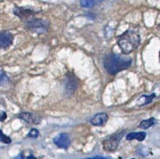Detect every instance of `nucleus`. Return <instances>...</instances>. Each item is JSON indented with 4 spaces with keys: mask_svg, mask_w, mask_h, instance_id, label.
Instances as JSON below:
<instances>
[{
    "mask_svg": "<svg viewBox=\"0 0 160 159\" xmlns=\"http://www.w3.org/2000/svg\"><path fill=\"white\" fill-rule=\"evenodd\" d=\"M104 0H80V5L83 8H92Z\"/></svg>",
    "mask_w": 160,
    "mask_h": 159,
    "instance_id": "nucleus-12",
    "label": "nucleus"
},
{
    "mask_svg": "<svg viewBox=\"0 0 160 159\" xmlns=\"http://www.w3.org/2000/svg\"><path fill=\"white\" fill-rule=\"evenodd\" d=\"M156 122V120L154 118V117H151V118L143 120V121L141 122L140 125H139V127L142 129H147L148 128H150V126L155 125Z\"/></svg>",
    "mask_w": 160,
    "mask_h": 159,
    "instance_id": "nucleus-13",
    "label": "nucleus"
},
{
    "mask_svg": "<svg viewBox=\"0 0 160 159\" xmlns=\"http://www.w3.org/2000/svg\"><path fill=\"white\" fill-rule=\"evenodd\" d=\"M20 118L30 125H37L40 122V117L37 114L31 113H22L19 116Z\"/></svg>",
    "mask_w": 160,
    "mask_h": 159,
    "instance_id": "nucleus-7",
    "label": "nucleus"
},
{
    "mask_svg": "<svg viewBox=\"0 0 160 159\" xmlns=\"http://www.w3.org/2000/svg\"><path fill=\"white\" fill-rule=\"evenodd\" d=\"M8 83H9V79L8 78V76L4 73V72L0 70V86H5Z\"/></svg>",
    "mask_w": 160,
    "mask_h": 159,
    "instance_id": "nucleus-14",
    "label": "nucleus"
},
{
    "mask_svg": "<svg viewBox=\"0 0 160 159\" xmlns=\"http://www.w3.org/2000/svg\"><path fill=\"white\" fill-rule=\"evenodd\" d=\"M0 140H1L3 143H5L7 144L11 143V138H8V136H7V135L3 134L1 130H0Z\"/></svg>",
    "mask_w": 160,
    "mask_h": 159,
    "instance_id": "nucleus-15",
    "label": "nucleus"
},
{
    "mask_svg": "<svg viewBox=\"0 0 160 159\" xmlns=\"http://www.w3.org/2000/svg\"><path fill=\"white\" fill-rule=\"evenodd\" d=\"M14 14H16L17 17H19L20 19H26L28 18L29 17L34 16L36 12H35L33 10L27 9L25 8H20V7H16L14 8Z\"/></svg>",
    "mask_w": 160,
    "mask_h": 159,
    "instance_id": "nucleus-8",
    "label": "nucleus"
},
{
    "mask_svg": "<svg viewBox=\"0 0 160 159\" xmlns=\"http://www.w3.org/2000/svg\"><path fill=\"white\" fill-rule=\"evenodd\" d=\"M146 137V133L145 132H134V133H130L127 135L126 139L127 140H138L139 141H143L145 140Z\"/></svg>",
    "mask_w": 160,
    "mask_h": 159,
    "instance_id": "nucleus-11",
    "label": "nucleus"
},
{
    "mask_svg": "<svg viewBox=\"0 0 160 159\" xmlns=\"http://www.w3.org/2000/svg\"><path fill=\"white\" fill-rule=\"evenodd\" d=\"M54 143L58 147L62 149H67L71 145V140L69 135L66 133L60 134L54 138Z\"/></svg>",
    "mask_w": 160,
    "mask_h": 159,
    "instance_id": "nucleus-6",
    "label": "nucleus"
},
{
    "mask_svg": "<svg viewBox=\"0 0 160 159\" xmlns=\"http://www.w3.org/2000/svg\"><path fill=\"white\" fill-rule=\"evenodd\" d=\"M77 88V83L75 79L72 75L68 76V79H67V84H66V92L67 93L72 94Z\"/></svg>",
    "mask_w": 160,
    "mask_h": 159,
    "instance_id": "nucleus-10",
    "label": "nucleus"
},
{
    "mask_svg": "<svg viewBox=\"0 0 160 159\" xmlns=\"http://www.w3.org/2000/svg\"><path fill=\"white\" fill-rule=\"evenodd\" d=\"M159 60H160V52H159Z\"/></svg>",
    "mask_w": 160,
    "mask_h": 159,
    "instance_id": "nucleus-19",
    "label": "nucleus"
},
{
    "mask_svg": "<svg viewBox=\"0 0 160 159\" xmlns=\"http://www.w3.org/2000/svg\"><path fill=\"white\" fill-rule=\"evenodd\" d=\"M13 36L9 31L0 32V49H7L12 45Z\"/></svg>",
    "mask_w": 160,
    "mask_h": 159,
    "instance_id": "nucleus-5",
    "label": "nucleus"
},
{
    "mask_svg": "<svg viewBox=\"0 0 160 159\" xmlns=\"http://www.w3.org/2000/svg\"><path fill=\"white\" fill-rule=\"evenodd\" d=\"M117 43L124 54H128L140 45V36L137 31L129 29L117 38Z\"/></svg>",
    "mask_w": 160,
    "mask_h": 159,
    "instance_id": "nucleus-2",
    "label": "nucleus"
},
{
    "mask_svg": "<svg viewBox=\"0 0 160 159\" xmlns=\"http://www.w3.org/2000/svg\"><path fill=\"white\" fill-rule=\"evenodd\" d=\"M125 134V131L112 135L103 141V148L107 152H113L117 148L122 137Z\"/></svg>",
    "mask_w": 160,
    "mask_h": 159,
    "instance_id": "nucleus-4",
    "label": "nucleus"
},
{
    "mask_svg": "<svg viewBox=\"0 0 160 159\" xmlns=\"http://www.w3.org/2000/svg\"><path fill=\"white\" fill-rule=\"evenodd\" d=\"M26 26L28 29L32 31L43 34L48 30L49 22L42 19L31 18L27 22Z\"/></svg>",
    "mask_w": 160,
    "mask_h": 159,
    "instance_id": "nucleus-3",
    "label": "nucleus"
},
{
    "mask_svg": "<svg viewBox=\"0 0 160 159\" xmlns=\"http://www.w3.org/2000/svg\"><path fill=\"white\" fill-rule=\"evenodd\" d=\"M144 97L145 98V99H146V102H145V104H148V103H150L151 101H152L153 99L155 98V94H153V95H150V96H144Z\"/></svg>",
    "mask_w": 160,
    "mask_h": 159,
    "instance_id": "nucleus-17",
    "label": "nucleus"
},
{
    "mask_svg": "<svg viewBox=\"0 0 160 159\" xmlns=\"http://www.w3.org/2000/svg\"><path fill=\"white\" fill-rule=\"evenodd\" d=\"M108 120V116L104 113L96 114L95 116L91 120V123L94 126H103Z\"/></svg>",
    "mask_w": 160,
    "mask_h": 159,
    "instance_id": "nucleus-9",
    "label": "nucleus"
},
{
    "mask_svg": "<svg viewBox=\"0 0 160 159\" xmlns=\"http://www.w3.org/2000/svg\"><path fill=\"white\" fill-rule=\"evenodd\" d=\"M7 118V115L5 113H2V114L0 115V121H4V120Z\"/></svg>",
    "mask_w": 160,
    "mask_h": 159,
    "instance_id": "nucleus-18",
    "label": "nucleus"
},
{
    "mask_svg": "<svg viewBox=\"0 0 160 159\" xmlns=\"http://www.w3.org/2000/svg\"><path fill=\"white\" fill-rule=\"evenodd\" d=\"M28 135L31 138H37L39 135V132L36 129H32L30 130Z\"/></svg>",
    "mask_w": 160,
    "mask_h": 159,
    "instance_id": "nucleus-16",
    "label": "nucleus"
},
{
    "mask_svg": "<svg viewBox=\"0 0 160 159\" xmlns=\"http://www.w3.org/2000/svg\"><path fill=\"white\" fill-rule=\"evenodd\" d=\"M103 64L107 72L110 75H114L130 67L132 64V59L120 54H109L104 57Z\"/></svg>",
    "mask_w": 160,
    "mask_h": 159,
    "instance_id": "nucleus-1",
    "label": "nucleus"
}]
</instances>
